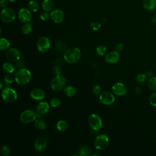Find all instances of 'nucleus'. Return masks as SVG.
Masks as SVG:
<instances>
[{"label":"nucleus","instance_id":"obj_1","mask_svg":"<svg viewBox=\"0 0 156 156\" xmlns=\"http://www.w3.org/2000/svg\"><path fill=\"white\" fill-rule=\"evenodd\" d=\"M32 77L31 73L26 68L18 69L15 74V80L20 85H24L28 83Z\"/></svg>","mask_w":156,"mask_h":156},{"label":"nucleus","instance_id":"obj_2","mask_svg":"<svg viewBox=\"0 0 156 156\" xmlns=\"http://www.w3.org/2000/svg\"><path fill=\"white\" fill-rule=\"evenodd\" d=\"M81 57V52L78 48L71 47L66 49L63 54L64 60L69 63H74L79 61Z\"/></svg>","mask_w":156,"mask_h":156},{"label":"nucleus","instance_id":"obj_3","mask_svg":"<svg viewBox=\"0 0 156 156\" xmlns=\"http://www.w3.org/2000/svg\"><path fill=\"white\" fill-rule=\"evenodd\" d=\"M37 113L31 109H27L21 112L20 116V122L23 124H29L35 121L37 118Z\"/></svg>","mask_w":156,"mask_h":156},{"label":"nucleus","instance_id":"obj_4","mask_svg":"<svg viewBox=\"0 0 156 156\" xmlns=\"http://www.w3.org/2000/svg\"><path fill=\"white\" fill-rule=\"evenodd\" d=\"M66 82V78L63 76H55L51 82V87L54 91H60L65 87Z\"/></svg>","mask_w":156,"mask_h":156},{"label":"nucleus","instance_id":"obj_5","mask_svg":"<svg viewBox=\"0 0 156 156\" xmlns=\"http://www.w3.org/2000/svg\"><path fill=\"white\" fill-rule=\"evenodd\" d=\"M2 99L7 102H13L17 99L16 91L9 87L4 88L1 93Z\"/></svg>","mask_w":156,"mask_h":156},{"label":"nucleus","instance_id":"obj_6","mask_svg":"<svg viewBox=\"0 0 156 156\" xmlns=\"http://www.w3.org/2000/svg\"><path fill=\"white\" fill-rule=\"evenodd\" d=\"M109 144V138L105 134L98 135L94 140V146L98 150H105Z\"/></svg>","mask_w":156,"mask_h":156},{"label":"nucleus","instance_id":"obj_7","mask_svg":"<svg viewBox=\"0 0 156 156\" xmlns=\"http://www.w3.org/2000/svg\"><path fill=\"white\" fill-rule=\"evenodd\" d=\"M88 122L90 127L94 130H99L102 127V120L96 113H93L89 116Z\"/></svg>","mask_w":156,"mask_h":156},{"label":"nucleus","instance_id":"obj_8","mask_svg":"<svg viewBox=\"0 0 156 156\" xmlns=\"http://www.w3.org/2000/svg\"><path fill=\"white\" fill-rule=\"evenodd\" d=\"M0 18L4 23H10L15 19V13L11 8L2 9L0 13Z\"/></svg>","mask_w":156,"mask_h":156},{"label":"nucleus","instance_id":"obj_9","mask_svg":"<svg viewBox=\"0 0 156 156\" xmlns=\"http://www.w3.org/2000/svg\"><path fill=\"white\" fill-rule=\"evenodd\" d=\"M7 60L10 62H16L21 57L20 51L16 48H12L7 50L5 54Z\"/></svg>","mask_w":156,"mask_h":156},{"label":"nucleus","instance_id":"obj_10","mask_svg":"<svg viewBox=\"0 0 156 156\" xmlns=\"http://www.w3.org/2000/svg\"><path fill=\"white\" fill-rule=\"evenodd\" d=\"M99 101L104 105H109L112 104L115 101L113 94L110 91H105L99 94Z\"/></svg>","mask_w":156,"mask_h":156},{"label":"nucleus","instance_id":"obj_11","mask_svg":"<svg viewBox=\"0 0 156 156\" xmlns=\"http://www.w3.org/2000/svg\"><path fill=\"white\" fill-rule=\"evenodd\" d=\"M50 40L47 37H40L37 42V48L41 52H45L49 49Z\"/></svg>","mask_w":156,"mask_h":156},{"label":"nucleus","instance_id":"obj_12","mask_svg":"<svg viewBox=\"0 0 156 156\" xmlns=\"http://www.w3.org/2000/svg\"><path fill=\"white\" fill-rule=\"evenodd\" d=\"M18 19L23 23H29L32 20L31 11L26 7L20 9L18 12Z\"/></svg>","mask_w":156,"mask_h":156},{"label":"nucleus","instance_id":"obj_13","mask_svg":"<svg viewBox=\"0 0 156 156\" xmlns=\"http://www.w3.org/2000/svg\"><path fill=\"white\" fill-rule=\"evenodd\" d=\"M112 92L118 96H122L127 94V89L126 86L121 82H116L113 84L112 88Z\"/></svg>","mask_w":156,"mask_h":156},{"label":"nucleus","instance_id":"obj_14","mask_svg":"<svg viewBox=\"0 0 156 156\" xmlns=\"http://www.w3.org/2000/svg\"><path fill=\"white\" fill-rule=\"evenodd\" d=\"M51 19L55 23H61L65 19V13L63 10L59 9H55L50 13Z\"/></svg>","mask_w":156,"mask_h":156},{"label":"nucleus","instance_id":"obj_15","mask_svg":"<svg viewBox=\"0 0 156 156\" xmlns=\"http://www.w3.org/2000/svg\"><path fill=\"white\" fill-rule=\"evenodd\" d=\"M47 146L46 138L43 136H40L37 138L34 142L35 149L38 152L43 151Z\"/></svg>","mask_w":156,"mask_h":156},{"label":"nucleus","instance_id":"obj_16","mask_svg":"<svg viewBox=\"0 0 156 156\" xmlns=\"http://www.w3.org/2000/svg\"><path fill=\"white\" fill-rule=\"evenodd\" d=\"M119 58L120 55L119 52L114 51L110 52L106 55L105 57V60L106 62L109 63H116L119 60Z\"/></svg>","mask_w":156,"mask_h":156},{"label":"nucleus","instance_id":"obj_17","mask_svg":"<svg viewBox=\"0 0 156 156\" xmlns=\"http://www.w3.org/2000/svg\"><path fill=\"white\" fill-rule=\"evenodd\" d=\"M30 97L36 101L42 100L45 98V92L40 88H35L30 93Z\"/></svg>","mask_w":156,"mask_h":156},{"label":"nucleus","instance_id":"obj_18","mask_svg":"<svg viewBox=\"0 0 156 156\" xmlns=\"http://www.w3.org/2000/svg\"><path fill=\"white\" fill-rule=\"evenodd\" d=\"M49 105L46 102H40L36 107V112L39 115L46 113L49 110Z\"/></svg>","mask_w":156,"mask_h":156},{"label":"nucleus","instance_id":"obj_19","mask_svg":"<svg viewBox=\"0 0 156 156\" xmlns=\"http://www.w3.org/2000/svg\"><path fill=\"white\" fill-rule=\"evenodd\" d=\"M143 5L147 10H153L156 8V0H143Z\"/></svg>","mask_w":156,"mask_h":156},{"label":"nucleus","instance_id":"obj_20","mask_svg":"<svg viewBox=\"0 0 156 156\" xmlns=\"http://www.w3.org/2000/svg\"><path fill=\"white\" fill-rule=\"evenodd\" d=\"M56 127L60 132H65L68 128V123L63 119H61L57 122Z\"/></svg>","mask_w":156,"mask_h":156},{"label":"nucleus","instance_id":"obj_21","mask_svg":"<svg viewBox=\"0 0 156 156\" xmlns=\"http://www.w3.org/2000/svg\"><path fill=\"white\" fill-rule=\"evenodd\" d=\"M42 8L44 11L50 12L54 8V3L51 0H44L42 2Z\"/></svg>","mask_w":156,"mask_h":156},{"label":"nucleus","instance_id":"obj_22","mask_svg":"<svg viewBox=\"0 0 156 156\" xmlns=\"http://www.w3.org/2000/svg\"><path fill=\"white\" fill-rule=\"evenodd\" d=\"M34 126L35 128L38 130H44L46 127V124L44 119L41 118H38L35 120Z\"/></svg>","mask_w":156,"mask_h":156},{"label":"nucleus","instance_id":"obj_23","mask_svg":"<svg viewBox=\"0 0 156 156\" xmlns=\"http://www.w3.org/2000/svg\"><path fill=\"white\" fill-rule=\"evenodd\" d=\"M63 91L66 96H67L68 97H73L76 94V88L72 85H68L64 88Z\"/></svg>","mask_w":156,"mask_h":156},{"label":"nucleus","instance_id":"obj_24","mask_svg":"<svg viewBox=\"0 0 156 156\" xmlns=\"http://www.w3.org/2000/svg\"><path fill=\"white\" fill-rule=\"evenodd\" d=\"M10 42L5 38H1L0 39V49L2 51H5L9 49L10 48Z\"/></svg>","mask_w":156,"mask_h":156},{"label":"nucleus","instance_id":"obj_25","mask_svg":"<svg viewBox=\"0 0 156 156\" xmlns=\"http://www.w3.org/2000/svg\"><path fill=\"white\" fill-rule=\"evenodd\" d=\"M147 86L152 91H156V76H152L147 80Z\"/></svg>","mask_w":156,"mask_h":156},{"label":"nucleus","instance_id":"obj_26","mask_svg":"<svg viewBox=\"0 0 156 156\" xmlns=\"http://www.w3.org/2000/svg\"><path fill=\"white\" fill-rule=\"evenodd\" d=\"M28 9L32 12H37L39 9V4L36 1L32 0L29 2Z\"/></svg>","mask_w":156,"mask_h":156},{"label":"nucleus","instance_id":"obj_27","mask_svg":"<svg viewBox=\"0 0 156 156\" xmlns=\"http://www.w3.org/2000/svg\"><path fill=\"white\" fill-rule=\"evenodd\" d=\"M2 69L7 73H12L15 70V66L10 62H5L2 65Z\"/></svg>","mask_w":156,"mask_h":156},{"label":"nucleus","instance_id":"obj_28","mask_svg":"<svg viewBox=\"0 0 156 156\" xmlns=\"http://www.w3.org/2000/svg\"><path fill=\"white\" fill-rule=\"evenodd\" d=\"M79 155H80V156L90 155H91V150L88 147H87L86 146H82L79 149Z\"/></svg>","mask_w":156,"mask_h":156},{"label":"nucleus","instance_id":"obj_29","mask_svg":"<svg viewBox=\"0 0 156 156\" xmlns=\"http://www.w3.org/2000/svg\"><path fill=\"white\" fill-rule=\"evenodd\" d=\"M32 30V26L30 24H29V23H25L21 27V31L22 33L24 35H27L29 34V33L31 32Z\"/></svg>","mask_w":156,"mask_h":156},{"label":"nucleus","instance_id":"obj_30","mask_svg":"<svg viewBox=\"0 0 156 156\" xmlns=\"http://www.w3.org/2000/svg\"><path fill=\"white\" fill-rule=\"evenodd\" d=\"M148 77H147V76L146 75V74H144V73H138L136 76V81L138 83H142L146 81Z\"/></svg>","mask_w":156,"mask_h":156},{"label":"nucleus","instance_id":"obj_31","mask_svg":"<svg viewBox=\"0 0 156 156\" xmlns=\"http://www.w3.org/2000/svg\"><path fill=\"white\" fill-rule=\"evenodd\" d=\"M0 152L3 156H8L11 152V150L9 146L6 145H3L1 147Z\"/></svg>","mask_w":156,"mask_h":156},{"label":"nucleus","instance_id":"obj_32","mask_svg":"<svg viewBox=\"0 0 156 156\" xmlns=\"http://www.w3.org/2000/svg\"><path fill=\"white\" fill-rule=\"evenodd\" d=\"M106 51H107L106 47L104 45H99L96 49V52L97 54L100 56L104 55L105 54Z\"/></svg>","mask_w":156,"mask_h":156},{"label":"nucleus","instance_id":"obj_33","mask_svg":"<svg viewBox=\"0 0 156 156\" xmlns=\"http://www.w3.org/2000/svg\"><path fill=\"white\" fill-rule=\"evenodd\" d=\"M4 82L6 86H9L11 85L13 82V77L10 74H7L4 77Z\"/></svg>","mask_w":156,"mask_h":156},{"label":"nucleus","instance_id":"obj_34","mask_svg":"<svg viewBox=\"0 0 156 156\" xmlns=\"http://www.w3.org/2000/svg\"><path fill=\"white\" fill-rule=\"evenodd\" d=\"M50 105L54 108H56L58 107V106H60V101L56 98H53L50 100L49 102Z\"/></svg>","mask_w":156,"mask_h":156},{"label":"nucleus","instance_id":"obj_35","mask_svg":"<svg viewBox=\"0 0 156 156\" xmlns=\"http://www.w3.org/2000/svg\"><path fill=\"white\" fill-rule=\"evenodd\" d=\"M149 101L152 106L156 107V92H154L149 96Z\"/></svg>","mask_w":156,"mask_h":156},{"label":"nucleus","instance_id":"obj_36","mask_svg":"<svg viewBox=\"0 0 156 156\" xmlns=\"http://www.w3.org/2000/svg\"><path fill=\"white\" fill-rule=\"evenodd\" d=\"M49 18H51L50 14L48 13V12H46V11H44L41 12L40 15V18L42 21H47L49 19Z\"/></svg>","mask_w":156,"mask_h":156},{"label":"nucleus","instance_id":"obj_37","mask_svg":"<svg viewBox=\"0 0 156 156\" xmlns=\"http://www.w3.org/2000/svg\"><path fill=\"white\" fill-rule=\"evenodd\" d=\"M101 27V24L98 22H93V23H91L90 24L91 29L94 31L98 30Z\"/></svg>","mask_w":156,"mask_h":156},{"label":"nucleus","instance_id":"obj_38","mask_svg":"<svg viewBox=\"0 0 156 156\" xmlns=\"http://www.w3.org/2000/svg\"><path fill=\"white\" fill-rule=\"evenodd\" d=\"M52 73L53 74H54L55 76L57 75H60L62 73V68L60 66L58 65H55L52 68Z\"/></svg>","mask_w":156,"mask_h":156},{"label":"nucleus","instance_id":"obj_39","mask_svg":"<svg viewBox=\"0 0 156 156\" xmlns=\"http://www.w3.org/2000/svg\"><path fill=\"white\" fill-rule=\"evenodd\" d=\"M93 92L96 95H99L101 93V87L99 85H95L93 88Z\"/></svg>","mask_w":156,"mask_h":156},{"label":"nucleus","instance_id":"obj_40","mask_svg":"<svg viewBox=\"0 0 156 156\" xmlns=\"http://www.w3.org/2000/svg\"><path fill=\"white\" fill-rule=\"evenodd\" d=\"M123 48H124V45L122 43H119L118 44H116L115 47V49L116 51L119 52L121 51H122L123 50Z\"/></svg>","mask_w":156,"mask_h":156},{"label":"nucleus","instance_id":"obj_41","mask_svg":"<svg viewBox=\"0 0 156 156\" xmlns=\"http://www.w3.org/2000/svg\"><path fill=\"white\" fill-rule=\"evenodd\" d=\"M8 0H1L0 1V6L2 9H5L7 7L8 5Z\"/></svg>","mask_w":156,"mask_h":156},{"label":"nucleus","instance_id":"obj_42","mask_svg":"<svg viewBox=\"0 0 156 156\" xmlns=\"http://www.w3.org/2000/svg\"><path fill=\"white\" fill-rule=\"evenodd\" d=\"M135 93L137 95H140L141 94V93H142V90H141V89L140 87H136L135 88Z\"/></svg>","mask_w":156,"mask_h":156},{"label":"nucleus","instance_id":"obj_43","mask_svg":"<svg viewBox=\"0 0 156 156\" xmlns=\"http://www.w3.org/2000/svg\"><path fill=\"white\" fill-rule=\"evenodd\" d=\"M146 75L147 76V77H148V78H149V77H152V76H153V73L151 71V70H148V71H147L146 72Z\"/></svg>","mask_w":156,"mask_h":156},{"label":"nucleus","instance_id":"obj_44","mask_svg":"<svg viewBox=\"0 0 156 156\" xmlns=\"http://www.w3.org/2000/svg\"><path fill=\"white\" fill-rule=\"evenodd\" d=\"M151 22L153 24H156V15H154V16H152V18H151Z\"/></svg>","mask_w":156,"mask_h":156},{"label":"nucleus","instance_id":"obj_45","mask_svg":"<svg viewBox=\"0 0 156 156\" xmlns=\"http://www.w3.org/2000/svg\"><path fill=\"white\" fill-rule=\"evenodd\" d=\"M16 1V0H8V1L10 2H13Z\"/></svg>","mask_w":156,"mask_h":156},{"label":"nucleus","instance_id":"obj_46","mask_svg":"<svg viewBox=\"0 0 156 156\" xmlns=\"http://www.w3.org/2000/svg\"><path fill=\"white\" fill-rule=\"evenodd\" d=\"M0 84H1V87H0V88L2 89V85H2V82H0Z\"/></svg>","mask_w":156,"mask_h":156}]
</instances>
